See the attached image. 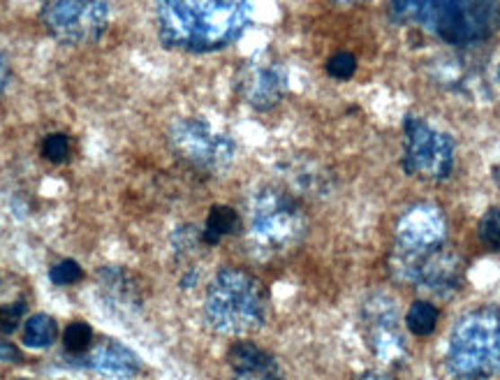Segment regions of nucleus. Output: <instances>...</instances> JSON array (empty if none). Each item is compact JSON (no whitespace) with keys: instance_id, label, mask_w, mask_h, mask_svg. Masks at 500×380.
Segmentation results:
<instances>
[{"instance_id":"27","label":"nucleus","mask_w":500,"mask_h":380,"mask_svg":"<svg viewBox=\"0 0 500 380\" xmlns=\"http://www.w3.org/2000/svg\"><path fill=\"white\" fill-rule=\"evenodd\" d=\"M0 359L3 362H19L22 359V353L12 343H3L0 341Z\"/></svg>"},{"instance_id":"3","label":"nucleus","mask_w":500,"mask_h":380,"mask_svg":"<svg viewBox=\"0 0 500 380\" xmlns=\"http://www.w3.org/2000/svg\"><path fill=\"white\" fill-rule=\"evenodd\" d=\"M306 230V211L294 193L278 186L255 190L248 204V243L259 258L287 253L299 246Z\"/></svg>"},{"instance_id":"7","label":"nucleus","mask_w":500,"mask_h":380,"mask_svg":"<svg viewBox=\"0 0 500 380\" xmlns=\"http://www.w3.org/2000/svg\"><path fill=\"white\" fill-rule=\"evenodd\" d=\"M42 23L63 45H91L110 28L107 0H42Z\"/></svg>"},{"instance_id":"15","label":"nucleus","mask_w":500,"mask_h":380,"mask_svg":"<svg viewBox=\"0 0 500 380\" xmlns=\"http://www.w3.org/2000/svg\"><path fill=\"white\" fill-rule=\"evenodd\" d=\"M239 227H241V218H239L237 211L232 207H225V204H215V207H211L209 216H206L202 242L206 246H215L223 237L239 232Z\"/></svg>"},{"instance_id":"9","label":"nucleus","mask_w":500,"mask_h":380,"mask_svg":"<svg viewBox=\"0 0 500 380\" xmlns=\"http://www.w3.org/2000/svg\"><path fill=\"white\" fill-rule=\"evenodd\" d=\"M391 270L401 281L417 283L419 287L435 295H452L461 287L463 281L461 255L445 246L434 248L424 255L394 253Z\"/></svg>"},{"instance_id":"25","label":"nucleus","mask_w":500,"mask_h":380,"mask_svg":"<svg viewBox=\"0 0 500 380\" xmlns=\"http://www.w3.org/2000/svg\"><path fill=\"white\" fill-rule=\"evenodd\" d=\"M22 314V304H19V306H5V309H0V334H12V331L17 330Z\"/></svg>"},{"instance_id":"1","label":"nucleus","mask_w":500,"mask_h":380,"mask_svg":"<svg viewBox=\"0 0 500 380\" xmlns=\"http://www.w3.org/2000/svg\"><path fill=\"white\" fill-rule=\"evenodd\" d=\"M253 10V0H155L160 42L188 54L225 49L246 33Z\"/></svg>"},{"instance_id":"18","label":"nucleus","mask_w":500,"mask_h":380,"mask_svg":"<svg viewBox=\"0 0 500 380\" xmlns=\"http://www.w3.org/2000/svg\"><path fill=\"white\" fill-rule=\"evenodd\" d=\"M56 320L49 315L38 314L31 315L26 320V327H23V343L31 348H49L56 341Z\"/></svg>"},{"instance_id":"20","label":"nucleus","mask_w":500,"mask_h":380,"mask_svg":"<svg viewBox=\"0 0 500 380\" xmlns=\"http://www.w3.org/2000/svg\"><path fill=\"white\" fill-rule=\"evenodd\" d=\"M478 234H479V242L484 246L494 251V253H500V209L498 207H491L487 209V214L479 218V225H478Z\"/></svg>"},{"instance_id":"4","label":"nucleus","mask_w":500,"mask_h":380,"mask_svg":"<svg viewBox=\"0 0 500 380\" xmlns=\"http://www.w3.org/2000/svg\"><path fill=\"white\" fill-rule=\"evenodd\" d=\"M204 314L220 334L243 336L259 330L267 315L262 283L243 270H223L206 290Z\"/></svg>"},{"instance_id":"24","label":"nucleus","mask_w":500,"mask_h":380,"mask_svg":"<svg viewBox=\"0 0 500 380\" xmlns=\"http://www.w3.org/2000/svg\"><path fill=\"white\" fill-rule=\"evenodd\" d=\"M82 276H83L82 267H79L75 260H63V262H58V265L49 271V278L56 283V286H70V283H77Z\"/></svg>"},{"instance_id":"6","label":"nucleus","mask_w":500,"mask_h":380,"mask_svg":"<svg viewBox=\"0 0 500 380\" xmlns=\"http://www.w3.org/2000/svg\"><path fill=\"white\" fill-rule=\"evenodd\" d=\"M401 165L422 181H445L454 170V142L419 116H406Z\"/></svg>"},{"instance_id":"28","label":"nucleus","mask_w":500,"mask_h":380,"mask_svg":"<svg viewBox=\"0 0 500 380\" xmlns=\"http://www.w3.org/2000/svg\"><path fill=\"white\" fill-rule=\"evenodd\" d=\"M357 380H391V376L378 374V371H366V374L359 376Z\"/></svg>"},{"instance_id":"32","label":"nucleus","mask_w":500,"mask_h":380,"mask_svg":"<svg viewBox=\"0 0 500 380\" xmlns=\"http://www.w3.org/2000/svg\"><path fill=\"white\" fill-rule=\"evenodd\" d=\"M498 77H500V67H498Z\"/></svg>"},{"instance_id":"13","label":"nucleus","mask_w":500,"mask_h":380,"mask_svg":"<svg viewBox=\"0 0 500 380\" xmlns=\"http://www.w3.org/2000/svg\"><path fill=\"white\" fill-rule=\"evenodd\" d=\"M91 367L110 378H132L139 374V359L130 348L116 341L100 343L91 355Z\"/></svg>"},{"instance_id":"16","label":"nucleus","mask_w":500,"mask_h":380,"mask_svg":"<svg viewBox=\"0 0 500 380\" xmlns=\"http://www.w3.org/2000/svg\"><path fill=\"white\" fill-rule=\"evenodd\" d=\"M287 179H290V186L294 188L297 193H329L331 188L329 174L315 165H294L287 172Z\"/></svg>"},{"instance_id":"5","label":"nucleus","mask_w":500,"mask_h":380,"mask_svg":"<svg viewBox=\"0 0 500 380\" xmlns=\"http://www.w3.org/2000/svg\"><path fill=\"white\" fill-rule=\"evenodd\" d=\"M447 367L459 380H489L500 374L498 306H479L459 320L447 346Z\"/></svg>"},{"instance_id":"14","label":"nucleus","mask_w":500,"mask_h":380,"mask_svg":"<svg viewBox=\"0 0 500 380\" xmlns=\"http://www.w3.org/2000/svg\"><path fill=\"white\" fill-rule=\"evenodd\" d=\"M100 287L105 290V297L111 302L123 306V309H132L139 306L142 297H139L137 283L132 281V276L121 267H105L100 270Z\"/></svg>"},{"instance_id":"2","label":"nucleus","mask_w":500,"mask_h":380,"mask_svg":"<svg viewBox=\"0 0 500 380\" xmlns=\"http://www.w3.org/2000/svg\"><path fill=\"white\" fill-rule=\"evenodd\" d=\"M391 17L452 47H473L500 28V0H391Z\"/></svg>"},{"instance_id":"23","label":"nucleus","mask_w":500,"mask_h":380,"mask_svg":"<svg viewBox=\"0 0 500 380\" xmlns=\"http://www.w3.org/2000/svg\"><path fill=\"white\" fill-rule=\"evenodd\" d=\"M42 154L51 163H66L67 155H70V142H67V137L63 133L49 135L42 144Z\"/></svg>"},{"instance_id":"30","label":"nucleus","mask_w":500,"mask_h":380,"mask_svg":"<svg viewBox=\"0 0 500 380\" xmlns=\"http://www.w3.org/2000/svg\"><path fill=\"white\" fill-rule=\"evenodd\" d=\"M491 174H494V181H496V186L500 188V163L498 165H494V172H491Z\"/></svg>"},{"instance_id":"10","label":"nucleus","mask_w":500,"mask_h":380,"mask_svg":"<svg viewBox=\"0 0 500 380\" xmlns=\"http://www.w3.org/2000/svg\"><path fill=\"white\" fill-rule=\"evenodd\" d=\"M447 218L429 202L408 207L396 221V253L424 255L434 248L445 246Z\"/></svg>"},{"instance_id":"8","label":"nucleus","mask_w":500,"mask_h":380,"mask_svg":"<svg viewBox=\"0 0 500 380\" xmlns=\"http://www.w3.org/2000/svg\"><path fill=\"white\" fill-rule=\"evenodd\" d=\"M171 149L199 170H225L234 160L237 146L225 133H218L202 119H181L170 130Z\"/></svg>"},{"instance_id":"29","label":"nucleus","mask_w":500,"mask_h":380,"mask_svg":"<svg viewBox=\"0 0 500 380\" xmlns=\"http://www.w3.org/2000/svg\"><path fill=\"white\" fill-rule=\"evenodd\" d=\"M7 79H10V72H7L5 63L0 61V93H3V89H5Z\"/></svg>"},{"instance_id":"12","label":"nucleus","mask_w":500,"mask_h":380,"mask_svg":"<svg viewBox=\"0 0 500 380\" xmlns=\"http://www.w3.org/2000/svg\"><path fill=\"white\" fill-rule=\"evenodd\" d=\"M364 318L371 325V348L382 362L401 364L406 358L401 336L396 331V304L390 297H375L366 302Z\"/></svg>"},{"instance_id":"26","label":"nucleus","mask_w":500,"mask_h":380,"mask_svg":"<svg viewBox=\"0 0 500 380\" xmlns=\"http://www.w3.org/2000/svg\"><path fill=\"white\" fill-rule=\"evenodd\" d=\"M234 380H281V371H278V364H274V367H267V369L237 371Z\"/></svg>"},{"instance_id":"17","label":"nucleus","mask_w":500,"mask_h":380,"mask_svg":"<svg viewBox=\"0 0 500 380\" xmlns=\"http://www.w3.org/2000/svg\"><path fill=\"white\" fill-rule=\"evenodd\" d=\"M230 364L234 371H253V369H267L274 367L276 359L269 353H264L262 348H258L255 343L239 341L230 348Z\"/></svg>"},{"instance_id":"22","label":"nucleus","mask_w":500,"mask_h":380,"mask_svg":"<svg viewBox=\"0 0 500 380\" xmlns=\"http://www.w3.org/2000/svg\"><path fill=\"white\" fill-rule=\"evenodd\" d=\"M355 72H357V58L352 54H347V51H338V54H334L329 61H327V75L334 79L346 82Z\"/></svg>"},{"instance_id":"21","label":"nucleus","mask_w":500,"mask_h":380,"mask_svg":"<svg viewBox=\"0 0 500 380\" xmlns=\"http://www.w3.org/2000/svg\"><path fill=\"white\" fill-rule=\"evenodd\" d=\"M91 339H93V330L86 325V323H72L66 330L63 336V343L70 353H83L88 346H91Z\"/></svg>"},{"instance_id":"11","label":"nucleus","mask_w":500,"mask_h":380,"mask_svg":"<svg viewBox=\"0 0 500 380\" xmlns=\"http://www.w3.org/2000/svg\"><path fill=\"white\" fill-rule=\"evenodd\" d=\"M287 91V72L276 61H250L239 75V93L253 110H274Z\"/></svg>"},{"instance_id":"19","label":"nucleus","mask_w":500,"mask_h":380,"mask_svg":"<svg viewBox=\"0 0 500 380\" xmlns=\"http://www.w3.org/2000/svg\"><path fill=\"white\" fill-rule=\"evenodd\" d=\"M440 311L435 309L431 302H415L406 315V327L413 331L415 336H429L434 334L435 325H438Z\"/></svg>"},{"instance_id":"31","label":"nucleus","mask_w":500,"mask_h":380,"mask_svg":"<svg viewBox=\"0 0 500 380\" xmlns=\"http://www.w3.org/2000/svg\"><path fill=\"white\" fill-rule=\"evenodd\" d=\"M336 3H341V5H357V3H364V0H336Z\"/></svg>"}]
</instances>
